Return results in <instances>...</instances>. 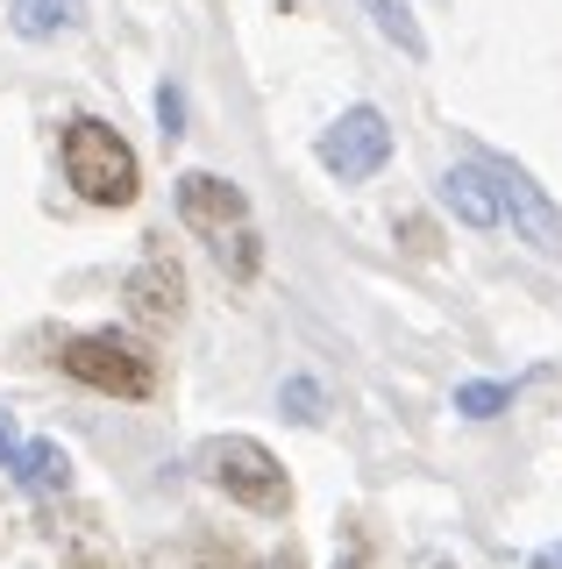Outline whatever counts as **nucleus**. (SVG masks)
Masks as SVG:
<instances>
[{"label":"nucleus","instance_id":"obj_1","mask_svg":"<svg viewBox=\"0 0 562 569\" xmlns=\"http://www.w3.org/2000/svg\"><path fill=\"white\" fill-rule=\"evenodd\" d=\"M64 178H72L93 207H129L136 186H143L136 150L108 129V121H72V129H64Z\"/></svg>","mask_w":562,"mask_h":569},{"label":"nucleus","instance_id":"obj_2","mask_svg":"<svg viewBox=\"0 0 562 569\" xmlns=\"http://www.w3.org/2000/svg\"><path fill=\"white\" fill-rule=\"evenodd\" d=\"M200 470H207V485H221L235 506H250V512H285V470H278V456L263 449V441L250 435H214L200 449Z\"/></svg>","mask_w":562,"mask_h":569},{"label":"nucleus","instance_id":"obj_3","mask_svg":"<svg viewBox=\"0 0 562 569\" xmlns=\"http://www.w3.org/2000/svg\"><path fill=\"white\" fill-rule=\"evenodd\" d=\"M58 363H64V378H79V385H93V391H114V399H143V391L157 385L150 349H136L129 335H114V328L72 335V342L58 349Z\"/></svg>","mask_w":562,"mask_h":569},{"label":"nucleus","instance_id":"obj_4","mask_svg":"<svg viewBox=\"0 0 562 569\" xmlns=\"http://www.w3.org/2000/svg\"><path fill=\"white\" fill-rule=\"evenodd\" d=\"M470 164L491 178V192H499V213H513V236L534 242L541 257H562V213H555L549 192H541L505 150H491V142H478V157H470Z\"/></svg>","mask_w":562,"mask_h":569},{"label":"nucleus","instance_id":"obj_5","mask_svg":"<svg viewBox=\"0 0 562 569\" xmlns=\"http://www.w3.org/2000/svg\"><path fill=\"white\" fill-rule=\"evenodd\" d=\"M313 157H321L342 186H363V178H378L384 164H392V129H384L378 107H349L342 121H328V129H321Z\"/></svg>","mask_w":562,"mask_h":569},{"label":"nucleus","instance_id":"obj_6","mask_svg":"<svg viewBox=\"0 0 562 569\" xmlns=\"http://www.w3.org/2000/svg\"><path fill=\"white\" fill-rule=\"evenodd\" d=\"M179 213H185V228H200V236H228V228L250 221V200L214 171H185L179 178Z\"/></svg>","mask_w":562,"mask_h":569},{"label":"nucleus","instance_id":"obj_7","mask_svg":"<svg viewBox=\"0 0 562 569\" xmlns=\"http://www.w3.org/2000/svg\"><path fill=\"white\" fill-rule=\"evenodd\" d=\"M434 192H442V207L455 213V221H470V228H499L505 213H499V192H491V178L478 164H449L442 178H434Z\"/></svg>","mask_w":562,"mask_h":569},{"label":"nucleus","instance_id":"obj_8","mask_svg":"<svg viewBox=\"0 0 562 569\" xmlns=\"http://www.w3.org/2000/svg\"><path fill=\"white\" fill-rule=\"evenodd\" d=\"M8 470H14V485L37 491V498H50V491L72 485V462H64V449H58V441H43V435H37V441H14Z\"/></svg>","mask_w":562,"mask_h":569},{"label":"nucleus","instance_id":"obj_9","mask_svg":"<svg viewBox=\"0 0 562 569\" xmlns=\"http://www.w3.org/2000/svg\"><path fill=\"white\" fill-rule=\"evenodd\" d=\"M129 299H136V313H143V320H171V313H179V271H171L164 249H150V257L136 263Z\"/></svg>","mask_w":562,"mask_h":569},{"label":"nucleus","instance_id":"obj_10","mask_svg":"<svg viewBox=\"0 0 562 569\" xmlns=\"http://www.w3.org/2000/svg\"><path fill=\"white\" fill-rule=\"evenodd\" d=\"M14 36H29V43H50V36L79 29L86 22V0H14Z\"/></svg>","mask_w":562,"mask_h":569},{"label":"nucleus","instance_id":"obj_11","mask_svg":"<svg viewBox=\"0 0 562 569\" xmlns=\"http://www.w3.org/2000/svg\"><path fill=\"white\" fill-rule=\"evenodd\" d=\"M357 8L378 22V36H384V43H399V58H413V64L428 58V29L413 22V8H407V0H357Z\"/></svg>","mask_w":562,"mask_h":569},{"label":"nucleus","instance_id":"obj_12","mask_svg":"<svg viewBox=\"0 0 562 569\" xmlns=\"http://www.w3.org/2000/svg\"><path fill=\"white\" fill-rule=\"evenodd\" d=\"M513 406V385H455V413L470 420H499Z\"/></svg>","mask_w":562,"mask_h":569},{"label":"nucleus","instance_id":"obj_13","mask_svg":"<svg viewBox=\"0 0 562 569\" xmlns=\"http://www.w3.org/2000/svg\"><path fill=\"white\" fill-rule=\"evenodd\" d=\"M157 121H164V136H185V100H179V86H164V93H157Z\"/></svg>","mask_w":562,"mask_h":569},{"label":"nucleus","instance_id":"obj_14","mask_svg":"<svg viewBox=\"0 0 562 569\" xmlns=\"http://www.w3.org/2000/svg\"><path fill=\"white\" fill-rule=\"evenodd\" d=\"M285 406H292V420H313V406H321V391H313L307 378H292V385H285Z\"/></svg>","mask_w":562,"mask_h":569},{"label":"nucleus","instance_id":"obj_15","mask_svg":"<svg viewBox=\"0 0 562 569\" xmlns=\"http://www.w3.org/2000/svg\"><path fill=\"white\" fill-rule=\"evenodd\" d=\"M8 456H14V420L0 413V462H8Z\"/></svg>","mask_w":562,"mask_h":569},{"label":"nucleus","instance_id":"obj_16","mask_svg":"<svg viewBox=\"0 0 562 569\" xmlns=\"http://www.w3.org/2000/svg\"><path fill=\"white\" fill-rule=\"evenodd\" d=\"M534 569H562V548H555V556H541V562H534Z\"/></svg>","mask_w":562,"mask_h":569},{"label":"nucleus","instance_id":"obj_17","mask_svg":"<svg viewBox=\"0 0 562 569\" xmlns=\"http://www.w3.org/2000/svg\"><path fill=\"white\" fill-rule=\"evenodd\" d=\"M257 569H292V562H285V556H278V562H257Z\"/></svg>","mask_w":562,"mask_h":569}]
</instances>
